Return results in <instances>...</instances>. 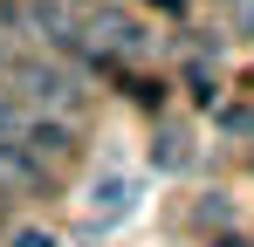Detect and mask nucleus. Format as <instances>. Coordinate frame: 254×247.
<instances>
[{
	"mask_svg": "<svg viewBox=\"0 0 254 247\" xmlns=\"http://www.w3.org/2000/svg\"><path fill=\"white\" fill-rule=\"evenodd\" d=\"M28 137H35V151H42V158H55V151H62V124H35Z\"/></svg>",
	"mask_w": 254,
	"mask_h": 247,
	"instance_id": "nucleus-1",
	"label": "nucleus"
},
{
	"mask_svg": "<svg viewBox=\"0 0 254 247\" xmlns=\"http://www.w3.org/2000/svg\"><path fill=\"white\" fill-rule=\"evenodd\" d=\"M0 130H14V110H7V103H0Z\"/></svg>",
	"mask_w": 254,
	"mask_h": 247,
	"instance_id": "nucleus-2",
	"label": "nucleus"
},
{
	"mask_svg": "<svg viewBox=\"0 0 254 247\" xmlns=\"http://www.w3.org/2000/svg\"><path fill=\"white\" fill-rule=\"evenodd\" d=\"M62 7H76V0H62Z\"/></svg>",
	"mask_w": 254,
	"mask_h": 247,
	"instance_id": "nucleus-3",
	"label": "nucleus"
}]
</instances>
